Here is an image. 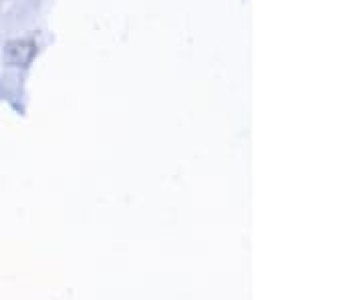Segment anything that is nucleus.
<instances>
[{
    "label": "nucleus",
    "mask_w": 362,
    "mask_h": 300,
    "mask_svg": "<svg viewBox=\"0 0 362 300\" xmlns=\"http://www.w3.org/2000/svg\"><path fill=\"white\" fill-rule=\"evenodd\" d=\"M39 47L33 39H13L8 40L2 49V59L8 67L16 69H25L33 63V59L37 57Z\"/></svg>",
    "instance_id": "1"
}]
</instances>
